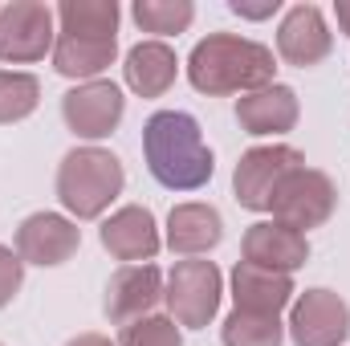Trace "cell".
<instances>
[{
	"label": "cell",
	"mask_w": 350,
	"mask_h": 346,
	"mask_svg": "<svg viewBox=\"0 0 350 346\" xmlns=\"http://www.w3.org/2000/svg\"><path fill=\"white\" fill-rule=\"evenodd\" d=\"M143 155L151 175L172 191H196L212 179V151L200 122L183 110H155L143 127Z\"/></svg>",
	"instance_id": "6da1fadb"
},
{
	"label": "cell",
	"mask_w": 350,
	"mask_h": 346,
	"mask_svg": "<svg viewBox=\"0 0 350 346\" xmlns=\"http://www.w3.org/2000/svg\"><path fill=\"white\" fill-rule=\"evenodd\" d=\"M273 49H265L249 37L212 33L204 37L187 57V78L200 94H253L273 86Z\"/></svg>",
	"instance_id": "7a4b0ae2"
},
{
	"label": "cell",
	"mask_w": 350,
	"mask_h": 346,
	"mask_svg": "<svg viewBox=\"0 0 350 346\" xmlns=\"http://www.w3.org/2000/svg\"><path fill=\"white\" fill-rule=\"evenodd\" d=\"M122 163L102 147H74L57 168V200L78 220H94L122 191Z\"/></svg>",
	"instance_id": "3957f363"
},
{
	"label": "cell",
	"mask_w": 350,
	"mask_h": 346,
	"mask_svg": "<svg viewBox=\"0 0 350 346\" xmlns=\"http://www.w3.org/2000/svg\"><path fill=\"white\" fill-rule=\"evenodd\" d=\"M334 200H338L334 183H330L322 172H314V168L301 163V168H293V172L277 183L269 212L277 216V224L301 232V228H318V224H326L330 212H334Z\"/></svg>",
	"instance_id": "277c9868"
},
{
	"label": "cell",
	"mask_w": 350,
	"mask_h": 346,
	"mask_svg": "<svg viewBox=\"0 0 350 346\" xmlns=\"http://www.w3.org/2000/svg\"><path fill=\"white\" fill-rule=\"evenodd\" d=\"M163 297L175 326H208L220 310V269L212 261H179Z\"/></svg>",
	"instance_id": "5b68a950"
},
{
	"label": "cell",
	"mask_w": 350,
	"mask_h": 346,
	"mask_svg": "<svg viewBox=\"0 0 350 346\" xmlns=\"http://www.w3.org/2000/svg\"><path fill=\"white\" fill-rule=\"evenodd\" d=\"M53 8L37 0H12L0 8V62H41L53 53Z\"/></svg>",
	"instance_id": "8992f818"
},
{
	"label": "cell",
	"mask_w": 350,
	"mask_h": 346,
	"mask_svg": "<svg viewBox=\"0 0 350 346\" xmlns=\"http://www.w3.org/2000/svg\"><path fill=\"white\" fill-rule=\"evenodd\" d=\"M301 163H306L301 151H293V147H285V143L245 151L241 163H237V175H232V187H237L241 208H249V212H269L277 183L293 172V168H301Z\"/></svg>",
	"instance_id": "52a82bcc"
},
{
	"label": "cell",
	"mask_w": 350,
	"mask_h": 346,
	"mask_svg": "<svg viewBox=\"0 0 350 346\" xmlns=\"http://www.w3.org/2000/svg\"><path fill=\"white\" fill-rule=\"evenodd\" d=\"M289 334L297 346H338L350 334V306L330 289H306L289 310Z\"/></svg>",
	"instance_id": "ba28073f"
},
{
	"label": "cell",
	"mask_w": 350,
	"mask_h": 346,
	"mask_svg": "<svg viewBox=\"0 0 350 346\" xmlns=\"http://www.w3.org/2000/svg\"><path fill=\"white\" fill-rule=\"evenodd\" d=\"M122 90L114 82H82L78 90H70L62 98V114H66V127L82 139H106L118 122H122Z\"/></svg>",
	"instance_id": "9c48e42d"
},
{
	"label": "cell",
	"mask_w": 350,
	"mask_h": 346,
	"mask_svg": "<svg viewBox=\"0 0 350 346\" xmlns=\"http://www.w3.org/2000/svg\"><path fill=\"white\" fill-rule=\"evenodd\" d=\"M163 297V273L155 265H122L106 285V318L114 326H131L147 318Z\"/></svg>",
	"instance_id": "30bf717a"
},
{
	"label": "cell",
	"mask_w": 350,
	"mask_h": 346,
	"mask_svg": "<svg viewBox=\"0 0 350 346\" xmlns=\"http://www.w3.org/2000/svg\"><path fill=\"white\" fill-rule=\"evenodd\" d=\"M78 245H82L78 224L57 212H33L16 228V257L29 265H62L78 253Z\"/></svg>",
	"instance_id": "8fae6325"
},
{
	"label": "cell",
	"mask_w": 350,
	"mask_h": 346,
	"mask_svg": "<svg viewBox=\"0 0 350 346\" xmlns=\"http://www.w3.org/2000/svg\"><path fill=\"white\" fill-rule=\"evenodd\" d=\"M102 245L126 265H151V257L159 253V228L155 216L139 204L118 208L106 224H102Z\"/></svg>",
	"instance_id": "7c38bea8"
},
{
	"label": "cell",
	"mask_w": 350,
	"mask_h": 346,
	"mask_svg": "<svg viewBox=\"0 0 350 346\" xmlns=\"http://www.w3.org/2000/svg\"><path fill=\"white\" fill-rule=\"evenodd\" d=\"M277 53L289 66H318L330 53V29L322 21V8L314 4H297L285 12L281 29H277Z\"/></svg>",
	"instance_id": "4fadbf2b"
},
{
	"label": "cell",
	"mask_w": 350,
	"mask_h": 346,
	"mask_svg": "<svg viewBox=\"0 0 350 346\" xmlns=\"http://www.w3.org/2000/svg\"><path fill=\"white\" fill-rule=\"evenodd\" d=\"M306 257H310L306 232H293L277 220H261L245 232V261L249 265H261L273 273H293L306 265Z\"/></svg>",
	"instance_id": "5bb4252c"
},
{
	"label": "cell",
	"mask_w": 350,
	"mask_h": 346,
	"mask_svg": "<svg viewBox=\"0 0 350 346\" xmlns=\"http://www.w3.org/2000/svg\"><path fill=\"white\" fill-rule=\"evenodd\" d=\"M232 302L245 314H273L277 318L293 302V281H289V273H273V269L241 261L232 269Z\"/></svg>",
	"instance_id": "9a60e30c"
},
{
	"label": "cell",
	"mask_w": 350,
	"mask_h": 346,
	"mask_svg": "<svg viewBox=\"0 0 350 346\" xmlns=\"http://www.w3.org/2000/svg\"><path fill=\"white\" fill-rule=\"evenodd\" d=\"M237 122L249 135H285L297 122V94L289 86H265L253 90L237 102Z\"/></svg>",
	"instance_id": "2e32d148"
},
{
	"label": "cell",
	"mask_w": 350,
	"mask_h": 346,
	"mask_svg": "<svg viewBox=\"0 0 350 346\" xmlns=\"http://www.w3.org/2000/svg\"><path fill=\"white\" fill-rule=\"evenodd\" d=\"M224 237V220L212 204H179L167 216V245L172 253L183 257H200L208 249H216Z\"/></svg>",
	"instance_id": "e0dca14e"
},
{
	"label": "cell",
	"mask_w": 350,
	"mask_h": 346,
	"mask_svg": "<svg viewBox=\"0 0 350 346\" xmlns=\"http://www.w3.org/2000/svg\"><path fill=\"white\" fill-rule=\"evenodd\" d=\"M118 53L114 37H86V33H57L53 41V70L66 78H86L94 82Z\"/></svg>",
	"instance_id": "ac0fdd59"
},
{
	"label": "cell",
	"mask_w": 350,
	"mask_h": 346,
	"mask_svg": "<svg viewBox=\"0 0 350 346\" xmlns=\"http://www.w3.org/2000/svg\"><path fill=\"white\" fill-rule=\"evenodd\" d=\"M126 86L135 90V94H143V98H159V94H167V86L175 82V70H179V62H175V49L172 45H163V41H139L131 53H126Z\"/></svg>",
	"instance_id": "d6986e66"
},
{
	"label": "cell",
	"mask_w": 350,
	"mask_h": 346,
	"mask_svg": "<svg viewBox=\"0 0 350 346\" xmlns=\"http://www.w3.org/2000/svg\"><path fill=\"white\" fill-rule=\"evenodd\" d=\"M57 33H86V37H114L118 33V4L114 0H66L57 8Z\"/></svg>",
	"instance_id": "ffe728a7"
},
{
	"label": "cell",
	"mask_w": 350,
	"mask_h": 346,
	"mask_svg": "<svg viewBox=\"0 0 350 346\" xmlns=\"http://www.w3.org/2000/svg\"><path fill=\"white\" fill-rule=\"evenodd\" d=\"M285 326L273 314H245L232 310L224 318V346H281Z\"/></svg>",
	"instance_id": "44dd1931"
},
{
	"label": "cell",
	"mask_w": 350,
	"mask_h": 346,
	"mask_svg": "<svg viewBox=\"0 0 350 346\" xmlns=\"http://www.w3.org/2000/svg\"><path fill=\"white\" fill-rule=\"evenodd\" d=\"M41 86L33 74L21 70H0V122H21L37 110Z\"/></svg>",
	"instance_id": "7402d4cb"
},
{
	"label": "cell",
	"mask_w": 350,
	"mask_h": 346,
	"mask_svg": "<svg viewBox=\"0 0 350 346\" xmlns=\"http://www.w3.org/2000/svg\"><path fill=\"white\" fill-rule=\"evenodd\" d=\"M196 8L187 0H139L135 4V21L143 33H183L191 25Z\"/></svg>",
	"instance_id": "603a6c76"
},
{
	"label": "cell",
	"mask_w": 350,
	"mask_h": 346,
	"mask_svg": "<svg viewBox=\"0 0 350 346\" xmlns=\"http://www.w3.org/2000/svg\"><path fill=\"white\" fill-rule=\"evenodd\" d=\"M122 346H183V338H179L175 318L147 314V318H139V322L122 326Z\"/></svg>",
	"instance_id": "cb8c5ba5"
},
{
	"label": "cell",
	"mask_w": 350,
	"mask_h": 346,
	"mask_svg": "<svg viewBox=\"0 0 350 346\" xmlns=\"http://www.w3.org/2000/svg\"><path fill=\"white\" fill-rule=\"evenodd\" d=\"M21 281H25V261L16 257L12 249L0 245V306H8V302L16 297Z\"/></svg>",
	"instance_id": "d4e9b609"
},
{
	"label": "cell",
	"mask_w": 350,
	"mask_h": 346,
	"mask_svg": "<svg viewBox=\"0 0 350 346\" xmlns=\"http://www.w3.org/2000/svg\"><path fill=\"white\" fill-rule=\"evenodd\" d=\"M237 16H249V21H261V16H273L277 8H281V0H261V4H253V0H232L228 4Z\"/></svg>",
	"instance_id": "484cf974"
},
{
	"label": "cell",
	"mask_w": 350,
	"mask_h": 346,
	"mask_svg": "<svg viewBox=\"0 0 350 346\" xmlns=\"http://www.w3.org/2000/svg\"><path fill=\"white\" fill-rule=\"evenodd\" d=\"M66 346H110V338H102V334H78V338H70Z\"/></svg>",
	"instance_id": "4316f807"
},
{
	"label": "cell",
	"mask_w": 350,
	"mask_h": 346,
	"mask_svg": "<svg viewBox=\"0 0 350 346\" xmlns=\"http://www.w3.org/2000/svg\"><path fill=\"white\" fill-rule=\"evenodd\" d=\"M334 12H338V25L350 33V0H338V4H334Z\"/></svg>",
	"instance_id": "83f0119b"
}]
</instances>
